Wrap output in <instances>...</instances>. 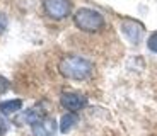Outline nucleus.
Segmentation results:
<instances>
[{
    "instance_id": "6",
    "label": "nucleus",
    "mask_w": 157,
    "mask_h": 136,
    "mask_svg": "<svg viewBox=\"0 0 157 136\" xmlns=\"http://www.w3.org/2000/svg\"><path fill=\"white\" fill-rule=\"evenodd\" d=\"M121 31H123V34L126 36V39H128L130 43L137 44L138 41H140V36H142V32H144V27H142V24L137 22V20H125V22L121 24Z\"/></svg>"
},
{
    "instance_id": "9",
    "label": "nucleus",
    "mask_w": 157,
    "mask_h": 136,
    "mask_svg": "<svg viewBox=\"0 0 157 136\" xmlns=\"http://www.w3.org/2000/svg\"><path fill=\"white\" fill-rule=\"evenodd\" d=\"M77 123H78V117H77L75 112L63 114V116L60 117V131H62L63 134H67V133L72 131V128H74Z\"/></svg>"
},
{
    "instance_id": "8",
    "label": "nucleus",
    "mask_w": 157,
    "mask_h": 136,
    "mask_svg": "<svg viewBox=\"0 0 157 136\" xmlns=\"http://www.w3.org/2000/svg\"><path fill=\"white\" fill-rule=\"evenodd\" d=\"M21 109H22V101L21 99H9V101L0 102V114L2 116H12Z\"/></svg>"
},
{
    "instance_id": "4",
    "label": "nucleus",
    "mask_w": 157,
    "mask_h": 136,
    "mask_svg": "<svg viewBox=\"0 0 157 136\" xmlns=\"http://www.w3.org/2000/svg\"><path fill=\"white\" fill-rule=\"evenodd\" d=\"M60 104L67 109L68 112H78L80 109L87 105V97L77 92H65L60 97Z\"/></svg>"
},
{
    "instance_id": "12",
    "label": "nucleus",
    "mask_w": 157,
    "mask_h": 136,
    "mask_svg": "<svg viewBox=\"0 0 157 136\" xmlns=\"http://www.w3.org/2000/svg\"><path fill=\"white\" fill-rule=\"evenodd\" d=\"M7 24H9L7 16H5L4 12H0V36L5 32V29H7Z\"/></svg>"
},
{
    "instance_id": "7",
    "label": "nucleus",
    "mask_w": 157,
    "mask_h": 136,
    "mask_svg": "<svg viewBox=\"0 0 157 136\" xmlns=\"http://www.w3.org/2000/svg\"><path fill=\"white\" fill-rule=\"evenodd\" d=\"M33 128V134L34 136H55L56 133V123L51 117H46L44 121L38 123V124L31 126Z\"/></svg>"
},
{
    "instance_id": "3",
    "label": "nucleus",
    "mask_w": 157,
    "mask_h": 136,
    "mask_svg": "<svg viewBox=\"0 0 157 136\" xmlns=\"http://www.w3.org/2000/svg\"><path fill=\"white\" fill-rule=\"evenodd\" d=\"M43 7H44V12L55 20L67 19L72 14L70 0H43Z\"/></svg>"
},
{
    "instance_id": "11",
    "label": "nucleus",
    "mask_w": 157,
    "mask_h": 136,
    "mask_svg": "<svg viewBox=\"0 0 157 136\" xmlns=\"http://www.w3.org/2000/svg\"><path fill=\"white\" fill-rule=\"evenodd\" d=\"M9 89H10V82H9L5 77H2V75H0V95H2V94H5Z\"/></svg>"
},
{
    "instance_id": "2",
    "label": "nucleus",
    "mask_w": 157,
    "mask_h": 136,
    "mask_svg": "<svg viewBox=\"0 0 157 136\" xmlns=\"http://www.w3.org/2000/svg\"><path fill=\"white\" fill-rule=\"evenodd\" d=\"M74 24L82 32H98L104 27V16L99 10L82 7L74 14Z\"/></svg>"
},
{
    "instance_id": "1",
    "label": "nucleus",
    "mask_w": 157,
    "mask_h": 136,
    "mask_svg": "<svg viewBox=\"0 0 157 136\" xmlns=\"http://www.w3.org/2000/svg\"><path fill=\"white\" fill-rule=\"evenodd\" d=\"M92 70H94L92 63L82 56H77V54H67L58 63L60 75L68 78V80H86L92 75Z\"/></svg>"
},
{
    "instance_id": "10",
    "label": "nucleus",
    "mask_w": 157,
    "mask_h": 136,
    "mask_svg": "<svg viewBox=\"0 0 157 136\" xmlns=\"http://www.w3.org/2000/svg\"><path fill=\"white\" fill-rule=\"evenodd\" d=\"M147 46H149V50L152 51V53H157V31L149 36V39H147Z\"/></svg>"
},
{
    "instance_id": "13",
    "label": "nucleus",
    "mask_w": 157,
    "mask_h": 136,
    "mask_svg": "<svg viewBox=\"0 0 157 136\" xmlns=\"http://www.w3.org/2000/svg\"><path fill=\"white\" fill-rule=\"evenodd\" d=\"M7 128H9V124H7V121H5L4 117L0 116V136H4L5 133H7Z\"/></svg>"
},
{
    "instance_id": "5",
    "label": "nucleus",
    "mask_w": 157,
    "mask_h": 136,
    "mask_svg": "<svg viewBox=\"0 0 157 136\" xmlns=\"http://www.w3.org/2000/svg\"><path fill=\"white\" fill-rule=\"evenodd\" d=\"M46 117H48V109L44 107L43 102L33 105L31 109H28V111L24 112V121H26L28 124H31V126H34V124H38V123H41V121H44Z\"/></svg>"
}]
</instances>
